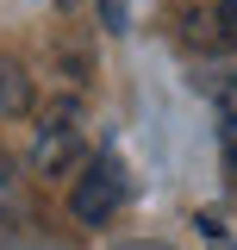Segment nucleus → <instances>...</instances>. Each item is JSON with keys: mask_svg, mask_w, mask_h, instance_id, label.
Returning a JSON list of instances; mask_svg holds the SVG:
<instances>
[{"mask_svg": "<svg viewBox=\"0 0 237 250\" xmlns=\"http://www.w3.org/2000/svg\"><path fill=\"white\" fill-rule=\"evenodd\" d=\"M218 125H225V163L237 169V69L218 82Z\"/></svg>", "mask_w": 237, "mask_h": 250, "instance_id": "nucleus-4", "label": "nucleus"}, {"mask_svg": "<svg viewBox=\"0 0 237 250\" xmlns=\"http://www.w3.org/2000/svg\"><path fill=\"white\" fill-rule=\"evenodd\" d=\"M118 200H125V169H118V156H94L88 169H81V182L69 194V207L81 225H106L118 213Z\"/></svg>", "mask_w": 237, "mask_h": 250, "instance_id": "nucleus-2", "label": "nucleus"}, {"mask_svg": "<svg viewBox=\"0 0 237 250\" xmlns=\"http://www.w3.org/2000/svg\"><path fill=\"white\" fill-rule=\"evenodd\" d=\"M69 163H81V100H50V106L38 113L31 169H38V175H62Z\"/></svg>", "mask_w": 237, "mask_h": 250, "instance_id": "nucleus-1", "label": "nucleus"}, {"mask_svg": "<svg viewBox=\"0 0 237 250\" xmlns=\"http://www.w3.org/2000/svg\"><path fill=\"white\" fill-rule=\"evenodd\" d=\"M100 13H106V31H125V0H100Z\"/></svg>", "mask_w": 237, "mask_h": 250, "instance_id": "nucleus-7", "label": "nucleus"}, {"mask_svg": "<svg viewBox=\"0 0 237 250\" xmlns=\"http://www.w3.org/2000/svg\"><path fill=\"white\" fill-rule=\"evenodd\" d=\"M218 38L237 50V0H218Z\"/></svg>", "mask_w": 237, "mask_h": 250, "instance_id": "nucleus-5", "label": "nucleus"}, {"mask_svg": "<svg viewBox=\"0 0 237 250\" xmlns=\"http://www.w3.org/2000/svg\"><path fill=\"white\" fill-rule=\"evenodd\" d=\"M13 194H19V182H13V163H6V156H0V213H6V207H13Z\"/></svg>", "mask_w": 237, "mask_h": 250, "instance_id": "nucleus-6", "label": "nucleus"}, {"mask_svg": "<svg viewBox=\"0 0 237 250\" xmlns=\"http://www.w3.org/2000/svg\"><path fill=\"white\" fill-rule=\"evenodd\" d=\"M19 113H31V75L0 50V119H19Z\"/></svg>", "mask_w": 237, "mask_h": 250, "instance_id": "nucleus-3", "label": "nucleus"}]
</instances>
